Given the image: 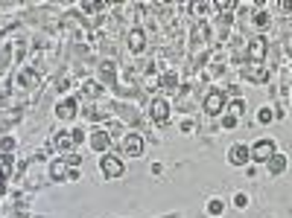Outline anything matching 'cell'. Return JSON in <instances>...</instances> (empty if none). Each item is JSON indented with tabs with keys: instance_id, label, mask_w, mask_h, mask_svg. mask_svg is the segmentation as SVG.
<instances>
[{
	"instance_id": "1",
	"label": "cell",
	"mask_w": 292,
	"mask_h": 218,
	"mask_svg": "<svg viewBox=\"0 0 292 218\" xmlns=\"http://www.w3.org/2000/svg\"><path fill=\"white\" fill-rule=\"evenodd\" d=\"M251 157L260 163H266L275 157V140H257V146L251 149Z\"/></svg>"
},
{
	"instance_id": "2",
	"label": "cell",
	"mask_w": 292,
	"mask_h": 218,
	"mask_svg": "<svg viewBox=\"0 0 292 218\" xmlns=\"http://www.w3.org/2000/svg\"><path fill=\"white\" fill-rule=\"evenodd\" d=\"M100 166H103L105 178H120V175H123V163H120V157H114V154H105Z\"/></svg>"
},
{
	"instance_id": "3",
	"label": "cell",
	"mask_w": 292,
	"mask_h": 218,
	"mask_svg": "<svg viewBox=\"0 0 292 218\" xmlns=\"http://www.w3.org/2000/svg\"><path fill=\"white\" fill-rule=\"evenodd\" d=\"M248 157H251V149H248V146H243V143L231 146V151H228V160H231L234 166H243Z\"/></svg>"
},
{
	"instance_id": "4",
	"label": "cell",
	"mask_w": 292,
	"mask_h": 218,
	"mask_svg": "<svg viewBox=\"0 0 292 218\" xmlns=\"http://www.w3.org/2000/svg\"><path fill=\"white\" fill-rule=\"evenodd\" d=\"M123 149H126L128 157H140V154H143V137H138V134H128V137L123 140Z\"/></svg>"
},
{
	"instance_id": "5",
	"label": "cell",
	"mask_w": 292,
	"mask_h": 218,
	"mask_svg": "<svg viewBox=\"0 0 292 218\" xmlns=\"http://www.w3.org/2000/svg\"><path fill=\"white\" fill-rule=\"evenodd\" d=\"M76 114V99L70 96V99H61V102L56 105V116L58 119H70V116Z\"/></svg>"
},
{
	"instance_id": "6",
	"label": "cell",
	"mask_w": 292,
	"mask_h": 218,
	"mask_svg": "<svg viewBox=\"0 0 292 218\" xmlns=\"http://www.w3.org/2000/svg\"><path fill=\"white\" fill-rule=\"evenodd\" d=\"M108 146H111L108 131H100V128H96V131H91V149H93V151H105Z\"/></svg>"
},
{
	"instance_id": "7",
	"label": "cell",
	"mask_w": 292,
	"mask_h": 218,
	"mask_svg": "<svg viewBox=\"0 0 292 218\" xmlns=\"http://www.w3.org/2000/svg\"><path fill=\"white\" fill-rule=\"evenodd\" d=\"M222 105H225V96H222L219 91H210V93H208V102H205L208 114H216V111H222Z\"/></svg>"
},
{
	"instance_id": "8",
	"label": "cell",
	"mask_w": 292,
	"mask_h": 218,
	"mask_svg": "<svg viewBox=\"0 0 292 218\" xmlns=\"http://www.w3.org/2000/svg\"><path fill=\"white\" fill-rule=\"evenodd\" d=\"M167 114H170V105H167V99H155V102H152V116H155L158 122H164V119H167Z\"/></svg>"
},
{
	"instance_id": "9",
	"label": "cell",
	"mask_w": 292,
	"mask_h": 218,
	"mask_svg": "<svg viewBox=\"0 0 292 218\" xmlns=\"http://www.w3.org/2000/svg\"><path fill=\"white\" fill-rule=\"evenodd\" d=\"M73 143H76V140H73V131H61V134H56V146L61 151H70L73 149Z\"/></svg>"
},
{
	"instance_id": "10",
	"label": "cell",
	"mask_w": 292,
	"mask_h": 218,
	"mask_svg": "<svg viewBox=\"0 0 292 218\" xmlns=\"http://www.w3.org/2000/svg\"><path fill=\"white\" fill-rule=\"evenodd\" d=\"M269 163V172L272 175H278V172H283V169H286V157H283V154H275V157H272V160H266Z\"/></svg>"
},
{
	"instance_id": "11",
	"label": "cell",
	"mask_w": 292,
	"mask_h": 218,
	"mask_svg": "<svg viewBox=\"0 0 292 218\" xmlns=\"http://www.w3.org/2000/svg\"><path fill=\"white\" fill-rule=\"evenodd\" d=\"M64 166H68V163H53V169H50V172H53V178H56V181H64V178H68V169H64Z\"/></svg>"
},
{
	"instance_id": "12",
	"label": "cell",
	"mask_w": 292,
	"mask_h": 218,
	"mask_svg": "<svg viewBox=\"0 0 292 218\" xmlns=\"http://www.w3.org/2000/svg\"><path fill=\"white\" fill-rule=\"evenodd\" d=\"M140 44H143V35H140V29H135V32H132V50L140 53Z\"/></svg>"
},
{
	"instance_id": "13",
	"label": "cell",
	"mask_w": 292,
	"mask_h": 218,
	"mask_svg": "<svg viewBox=\"0 0 292 218\" xmlns=\"http://www.w3.org/2000/svg\"><path fill=\"white\" fill-rule=\"evenodd\" d=\"M12 146H15V140H12V137L0 140V151H3V154H6V151H12Z\"/></svg>"
},
{
	"instance_id": "14",
	"label": "cell",
	"mask_w": 292,
	"mask_h": 218,
	"mask_svg": "<svg viewBox=\"0 0 292 218\" xmlns=\"http://www.w3.org/2000/svg\"><path fill=\"white\" fill-rule=\"evenodd\" d=\"M103 76L105 79H114V64H111V61H105L103 64Z\"/></svg>"
},
{
	"instance_id": "15",
	"label": "cell",
	"mask_w": 292,
	"mask_h": 218,
	"mask_svg": "<svg viewBox=\"0 0 292 218\" xmlns=\"http://www.w3.org/2000/svg\"><path fill=\"white\" fill-rule=\"evenodd\" d=\"M257 119H260V122H272V111H269V108H260Z\"/></svg>"
},
{
	"instance_id": "16",
	"label": "cell",
	"mask_w": 292,
	"mask_h": 218,
	"mask_svg": "<svg viewBox=\"0 0 292 218\" xmlns=\"http://www.w3.org/2000/svg\"><path fill=\"white\" fill-rule=\"evenodd\" d=\"M85 93H88V96H96V93H100L96 81H88V84H85Z\"/></svg>"
},
{
	"instance_id": "17",
	"label": "cell",
	"mask_w": 292,
	"mask_h": 218,
	"mask_svg": "<svg viewBox=\"0 0 292 218\" xmlns=\"http://www.w3.org/2000/svg\"><path fill=\"white\" fill-rule=\"evenodd\" d=\"M208 209L213 212V215H219V212H222V201H210V204H208Z\"/></svg>"
}]
</instances>
